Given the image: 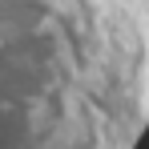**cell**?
<instances>
[{
    "instance_id": "1",
    "label": "cell",
    "mask_w": 149,
    "mask_h": 149,
    "mask_svg": "<svg viewBox=\"0 0 149 149\" xmlns=\"http://www.w3.org/2000/svg\"><path fill=\"white\" fill-rule=\"evenodd\" d=\"M149 133V0H0V149H137Z\"/></svg>"
}]
</instances>
